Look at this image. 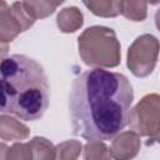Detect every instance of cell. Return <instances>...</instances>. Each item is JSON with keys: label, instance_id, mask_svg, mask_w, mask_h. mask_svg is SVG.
<instances>
[{"label": "cell", "instance_id": "7a4b0ae2", "mask_svg": "<svg viewBox=\"0 0 160 160\" xmlns=\"http://www.w3.org/2000/svg\"><path fill=\"white\" fill-rule=\"evenodd\" d=\"M50 102L48 76L41 64L24 54L0 60V112L35 121Z\"/></svg>", "mask_w": 160, "mask_h": 160}, {"label": "cell", "instance_id": "8992f818", "mask_svg": "<svg viewBox=\"0 0 160 160\" xmlns=\"http://www.w3.org/2000/svg\"><path fill=\"white\" fill-rule=\"evenodd\" d=\"M75 21H82V15L79 11L78 8L72 6V8H66L64 9L59 16H58V25L61 29V31L68 32V28H69V22H70V32L75 31V26L79 28L81 26V24L75 22Z\"/></svg>", "mask_w": 160, "mask_h": 160}, {"label": "cell", "instance_id": "ba28073f", "mask_svg": "<svg viewBox=\"0 0 160 160\" xmlns=\"http://www.w3.org/2000/svg\"><path fill=\"white\" fill-rule=\"evenodd\" d=\"M120 12H122L126 18L134 19L135 21H141L146 16V2L121 1Z\"/></svg>", "mask_w": 160, "mask_h": 160}, {"label": "cell", "instance_id": "6da1fadb", "mask_svg": "<svg viewBox=\"0 0 160 160\" xmlns=\"http://www.w3.org/2000/svg\"><path fill=\"white\" fill-rule=\"evenodd\" d=\"M134 90L129 79L100 68L72 81L69 111L74 135L90 141L112 139L129 122Z\"/></svg>", "mask_w": 160, "mask_h": 160}, {"label": "cell", "instance_id": "52a82bcc", "mask_svg": "<svg viewBox=\"0 0 160 160\" xmlns=\"http://www.w3.org/2000/svg\"><path fill=\"white\" fill-rule=\"evenodd\" d=\"M120 2L121 1H90L84 2L86 8H89L95 15L101 16H114L120 12Z\"/></svg>", "mask_w": 160, "mask_h": 160}, {"label": "cell", "instance_id": "3957f363", "mask_svg": "<svg viewBox=\"0 0 160 160\" xmlns=\"http://www.w3.org/2000/svg\"><path fill=\"white\" fill-rule=\"evenodd\" d=\"M100 49L119 54L120 45L112 29L105 26H91L79 36L80 55L84 62H86L88 65L106 66V61Z\"/></svg>", "mask_w": 160, "mask_h": 160}, {"label": "cell", "instance_id": "9c48e42d", "mask_svg": "<svg viewBox=\"0 0 160 160\" xmlns=\"http://www.w3.org/2000/svg\"><path fill=\"white\" fill-rule=\"evenodd\" d=\"M81 149V144L78 141H65L56 146V160H76Z\"/></svg>", "mask_w": 160, "mask_h": 160}, {"label": "cell", "instance_id": "5b68a950", "mask_svg": "<svg viewBox=\"0 0 160 160\" xmlns=\"http://www.w3.org/2000/svg\"><path fill=\"white\" fill-rule=\"evenodd\" d=\"M121 149H125L121 155V160L131 159L136 155L139 149V139L132 132H125L121 136H119L112 145V155L120 151Z\"/></svg>", "mask_w": 160, "mask_h": 160}, {"label": "cell", "instance_id": "277c9868", "mask_svg": "<svg viewBox=\"0 0 160 160\" xmlns=\"http://www.w3.org/2000/svg\"><path fill=\"white\" fill-rule=\"evenodd\" d=\"M158 50H159V42L155 36L152 35L139 36L129 49L128 66H131L141 58V60L135 65V68L131 71L136 76L149 75L156 64Z\"/></svg>", "mask_w": 160, "mask_h": 160}]
</instances>
